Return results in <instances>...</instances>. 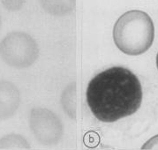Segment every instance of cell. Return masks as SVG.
Here are the masks:
<instances>
[{
	"label": "cell",
	"instance_id": "ba28073f",
	"mask_svg": "<svg viewBox=\"0 0 158 150\" xmlns=\"http://www.w3.org/2000/svg\"><path fill=\"white\" fill-rule=\"evenodd\" d=\"M158 148V135L152 138L151 140H149L142 147V149H152V148Z\"/></svg>",
	"mask_w": 158,
	"mask_h": 150
},
{
	"label": "cell",
	"instance_id": "7a4b0ae2",
	"mask_svg": "<svg viewBox=\"0 0 158 150\" xmlns=\"http://www.w3.org/2000/svg\"><path fill=\"white\" fill-rule=\"evenodd\" d=\"M155 27L150 16L143 11L132 10L116 21L113 40L116 46L129 56H139L152 46Z\"/></svg>",
	"mask_w": 158,
	"mask_h": 150
},
{
	"label": "cell",
	"instance_id": "277c9868",
	"mask_svg": "<svg viewBox=\"0 0 158 150\" xmlns=\"http://www.w3.org/2000/svg\"><path fill=\"white\" fill-rule=\"evenodd\" d=\"M19 103V93L17 87L12 82L0 81V115L14 112Z\"/></svg>",
	"mask_w": 158,
	"mask_h": 150
},
{
	"label": "cell",
	"instance_id": "30bf717a",
	"mask_svg": "<svg viewBox=\"0 0 158 150\" xmlns=\"http://www.w3.org/2000/svg\"><path fill=\"white\" fill-rule=\"evenodd\" d=\"M0 26H1V19H0Z\"/></svg>",
	"mask_w": 158,
	"mask_h": 150
},
{
	"label": "cell",
	"instance_id": "52a82bcc",
	"mask_svg": "<svg viewBox=\"0 0 158 150\" xmlns=\"http://www.w3.org/2000/svg\"><path fill=\"white\" fill-rule=\"evenodd\" d=\"M3 2V4L5 5V6L7 9L15 11L19 9L22 4L24 3V0H1Z\"/></svg>",
	"mask_w": 158,
	"mask_h": 150
},
{
	"label": "cell",
	"instance_id": "5b68a950",
	"mask_svg": "<svg viewBox=\"0 0 158 150\" xmlns=\"http://www.w3.org/2000/svg\"><path fill=\"white\" fill-rule=\"evenodd\" d=\"M45 10L53 15L62 16L73 11L75 0H40Z\"/></svg>",
	"mask_w": 158,
	"mask_h": 150
},
{
	"label": "cell",
	"instance_id": "8992f818",
	"mask_svg": "<svg viewBox=\"0 0 158 150\" xmlns=\"http://www.w3.org/2000/svg\"><path fill=\"white\" fill-rule=\"evenodd\" d=\"M61 102L64 110L69 114L75 113L76 106V86L75 83H72L64 89L62 94Z\"/></svg>",
	"mask_w": 158,
	"mask_h": 150
},
{
	"label": "cell",
	"instance_id": "3957f363",
	"mask_svg": "<svg viewBox=\"0 0 158 150\" xmlns=\"http://www.w3.org/2000/svg\"><path fill=\"white\" fill-rule=\"evenodd\" d=\"M38 55L37 44L26 33H10L0 44V56L13 67H28L37 59Z\"/></svg>",
	"mask_w": 158,
	"mask_h": 150
},
{
	"label": "cell",
	"instance_id": "6da1fadb",
	"mask_svg": "<svg viewBox=\"0 0 158 150\" xmlns=\"http://www.w3.org/2000/svg\"><path fill=\"white\" fill-rule=\"evenodd\" d=\"M87 102L101 122L112 123L136 112L142 102V88L129 69L114 66L102 71L90 81Z\"/></svg>",
	"mask_w": 158,
	"mask_h": 150
},
{
	"label": "cell",
	"instance_id": "9c48e42d",
	"mask_svg": "<svg viewBox=\"0 0 158 150\" xmlns=\"http://www.w3.org/2000/svg\"><path fill=\"white\" fill-rule=\"evenodd\" d=\"M156 67H157L158 69V53L157 55H156Z\"/></svg>",
	"mask_w": 158,
	"mask_h": 150
}]
</instances>
